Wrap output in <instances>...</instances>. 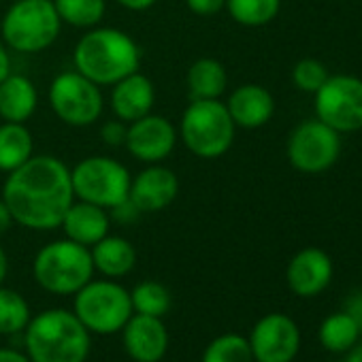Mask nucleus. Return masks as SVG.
<instances>
[{
    "mask_svg": "<svg viewBox=\"0 0 362 362\" xmlns=\"http://www.w3.org/2000/svg\"><path fill=\"white\" fill-rule=\"evenodd\" d=\"M13 224H16V220H13V216H11V211H9L7 203H5L3 199H0V237L7 235V233L13 228Z\"/></svg>",
    "mask_w": 362,
    "mask_h": 362,
    "instance_id": "c9c22d12",
    "label": "nucleus"
},
{
    "mask_svg": "<svg viewBox=\"0 0 362 362\" xmlns=\"http://www.w3.org/2000/svg\"><path fill=\"white\" fill-rule=\"evenodd\" d=\"M115 3H117L119 7L128 9V11L141 13V11H147V9H151V7L158 3V0H115Z\"/></svg>",
    "mask_w": 362,
    "mask_h": 362,
    "instance_id": "f704fd0d",
    "label": "nucleus"
},
{
    "mask_svg": "<svg viewBox=\"0 0 362 362\" xmlns=\"http://www.w3.org/2000/svg\"><path fill=\"white\" fill-rule=\"evenodd\" d=\"M11 73V56H9V49L7 45L0 41V83H3V79Z\"/></svg>",
    "mask_w": 362,
    "mask_h": 362,
    "instance_id": "4c0bfd02",
    "label": "nucleus"
},
{
    "mask_svg": "<svg viewBox=\"0 0 362 362\" xmlns=\"http://www.w3.org/2000/svg\"><path fill=\"white\" fill-rule=\"evenodd\" d=\"M60 228L64 230V237L92 247L94 243H98L103 237L109 235L111 228V216L105 207L86 203V201H73V205L69 207V211L62 218Z\"/></svg>",
    "mask_w": 362,
    "mask_h": 362,
    "instance_id": "6ab92c4d",
    "label": "nucleus"
},
{
    "mask_svg": "<svg viewBox=\"0 0 362 362\" xmlns=\"http://www.w3.org/2000/svg\"><path fill=\"white\" fill-rule=\"evenodd\" d=\"M177 134L192 156L201 160H218L233 147L237 126L220 98L190 100L181 113Z\"/></svg>",
    "mask_w": 362,
    "mask_h": 362,
    "instance_id": "20e7f679",
    "label": "nucleus"
},
{
    "mask_svg": "<svg viewBox=\"0 0 362 362\" xmlns=\"http://www.w3.org/2000/svg\"><path fill=\"white\" fill-rule=\"evenodd\" d=\"M30 317L28 300L20 292L0 286V334H18L26 330Z\"/></svg>",
    "mask_w": 362,
    "mask_h": 362,
    "instance_id": "bb28decb",
    "label": "nucleus"
},
{
    "mask_svg": "<svg viewBox=\"0 0 362 362\" xmlns=\"http://www.w3.org/2000/svg\"><path fill=\"white\" fill-rule=\"evenodd\" d=\"M286 279L296 296H315L332 279V260L324 250L305 247L292 256Z\"/></svg>",
    "mask_w": 362,
    "mask_h": 362,
    "instance_id": "dca6fc26",
    "label": "nucleus"
},
{
    "mask_svg": "<svg viewBox=\"0 0 362 362\" xmlns=\"http://www.w3.org/2000/svg\"><path fill=\"white\" fill-rule=\"evenodd\" d=\"M30 362H86L90 330L69 309H47L30 317L24 334Z\"/></svg>",
    "mask_w": 362,
    "mask_h": 362,
    "instance_id": "7ed1b4c3",
    "label": "nucleus"
},
{
    "mask_svg": "<svg viewBox=\"0 0 362 362\" xmlns=\"http://www.w3.org/2000/svg\"><path fill=\"white\" fill-rule=\"evenodd\" d=\"M132 175L115 158L88 156L71 168V184L77 201H86L107 211L124 203L130 194Z\"/></svg>",
    "mask_w": 362,
    "mask_h": 362,
    "instance_id": "0eeeda50",
    "label": "nucleus"
},
{
    "mask_svg": "<svg viewBox=\"0 0 362 362\" xmlns=\"http://www.w3.org/2000/svg\"><path fill=\"white\" fill-rule=\"evenodd\" d=\"M35 156V139L26 124H0V170L11 173Z\"/></svg>",
    "mask_w": 362,
    "mask_h": 362,
    "instance_id": "5701e85b",
    "label": "nucleus"
},
{
    "mask_svg": "<svg viewBox=\"0 0 362 362\" xmlns=\"http://www.w3.org/2000/svg\"><path fill=\"white\" fill-rule=\"evenodd\" d=\"M343 311H347L358 322V326L362 328V292H356L354 296H349Z\"/></svg>",
    "mask_w": 362,
    "mask_h": 362,
    "instance_id": "72a5a7b5",
    "label": "nucleus"
},
{
    "mask_svg": "<svg viewBox=\"0 0 362 362\" xmlns=\"http://www.w3.org/2000/svg\"><path fill=\"white\" fill-rule=\"evenodd\" d=\"M201 362H254V354L245 337L228 332L214 339L205 347Z\"/></svg>",
    "mask_w": 362,
    "mask_h": 362,
    "instance_id": "c85d7f7f",
    "label": "nucleus"
},
{
    "mask_svg": "<svg viewBox=\"0 0 362 362\" xmlns=\"http://www.w3.org/2000/svg\"><path fill=\"white\" fill-rule=\"evenodd\" d=\"M73 64L83 77L107 88L139 71L141 47L119 28L96 26L86 30L77 41L73 49Z\"/></svg>",
    "mask_w": 362,
    "mask_h": 362,
    "instance_id": "f03ea898",
    "label": "nucleus"
},
{
    "mask_svg": "<svg viewBox=\"0 0 362 362\" xmlns=\"http://www.w3.org/2000/svg\"><path fill=\"white\" fill-rule=\"evenodd\" d=\"M7 273H9V258H7V252L0 245V286L7 279Z\"/></svg>",
    "mask_w": 362,
    "mask_h": 362,
    "instance_id": "58836bf2",
    "label": "nucleus"
},
{
    "mask_svg": "<svg viewBox=\"0 0 362 362\" xmlns=\"http://www.w3.org/2000/svg\"><path fill=\"white\" fill-rule=\"evenodd\" d=\"M288 160L290 164L307 175L326 173L341 153V136L334 128L322 119L300 122L288 136Z\"/></svg>",
    "mask_w": 362,
    "mask_h": 362,
    "instance_id": "9d476101",
    "label": "nucleus"
},
{
    "mask_svg": "<svg viewBox=\"0 0 362 362\" xmlns=\"http://www.w3.org/2000/svg\"><path fill=\"white\" fill-rule=\"evenodd\" d=\"M224 9L239 26L262 28L279 16L281 0H226Z\"/></svg>",
    "mask_w": 362,
    "mask_h": 362,
    "instance_id": "a878e982",
    "label": "nucleus"
},
{
    "mask_svg": "<svg viewBox=\"0 0 362 362\" xmlns=\"http://www.w3.org/2000/svg\"><path fill=\"white\" fill-rule=\"evenodd\" d=\"M62 30L54 0H16L0 22V41L18 54L49 49Z\"/></svg>",
    "mask_w": 362,
    "mask_h": 362,
    "instance_id": "39448f33",
    "label": "nucleus"
},
{
    "mask_svg": "<svg viewBox=\"0 0 362 362\" xmlns=\"http://www.w3.org/2000/svg\"><path fill=\"white\" fill-rule=\"evenodd\" d=\"M315 96V117L341 132L362 130V79L330 75Z\"/></svg>",
    "mask_w": 362,
    "mask_h": 362,
    "instance_id": "9b49d317",
    "label": "nucleus"
},
{
    "mask_svg": "<svg viewBox=\"0 0 362 362\" xmlns=\"http://www.w3.org/2000/svg\"><path fill=\"white\" fill-rule=\"evenodd\" d=\"M94 271L103 273L107 279H117L128 275L136 264L134 245L117 235H107L90 247Z\"/></svg>",
    "mask_w": 362,
    "mask_h": 362,
    "instance_id": "412c9836",
    "label": "nucleus"
},
{
    "mask_svg": "<svg viewBox=\"0 0 362 362\" xmlns=\"http://www.w3.org/2000/svg\"><path fill=\"white\" fill-rule=\"evenodd\" d=\"M62 26L90 30L100 26L107 13V0H54Z\"/></svg>",
    "mask_w": 362,
    "mask_h": 362,
    "instance_id": "b1692460",
    "label": "nucleus"
},
{
    "mask_svg": "<svg viewBox=\"0 0 362 362\" xmlns=\"http://www.w3.org/2000/svg\"><path fill=\"white\" fill-rule=\"evenodd\" d=\"M0 3H3V0H0Z\"/></svg>",
    "mask_w": 362,
    "mask_h": 362,
    "instance_id": "a19ab883",
    "label": "nucleus"
},
{
    "mask_svg": "<svg viewBox=\"0 0 362 362\" xmlns=\"http://www.w3.org/2000/svg\"><path fill=\"white\" fill-rule=\"evenodd\" d=\"M0 362H30L28 354L13 349V347H0Z\"/></svg>",
    "mask_w": 362,
    "mask_h": 362,
    "instance_id": "e433bc0d",
    "label": "nucleus"
},
{
    "mask_svg": "<svg viewBox=\"0 0 362 362\" xmlns=\"http://www.w3.org/2000/svg\"><path fill=\"white\" fill-rule=\"evenodd\" d=\"M39 107L35 83L22 73H9L0 83V119L26 124Z\"/></svg>",
    "mask_w": 362,
    "mask_h": 362,
    "instance_id": "aec40b11",
    "label": "nucleus"
},
{
    "mask_svg": "<svg viewBox=\"0 0 362 362\" xmlns=\"http://www.w3.org/2000/svg\"><path fill=\"white\" fill-rule=\"evenodd\" d=\"M179 194V177L162 164H147L130 181L128 199L141 214L164 211Z\"/></svg>",
    "mask_w": 362,
    "mask_h": 362,
    "instance_id": "4468645a",
    "label": "nucleus"
},
{
    "mask_svg": "<svg viewBox=\"0 0 362 362\" xmlns=\"http://www.w3.org/2000/svg\"><path fill=\"white\" fill-rule=\"evenodd\" d=\"M345 362H362V345L354 347V349H351V351L347 354Z\"/></svg>",
    "mask_w": 362,
    "mask_h": 362,
    "instance_id": "ea45409f",
    "label": "nucleus"
},
{
    "mask_svg": "<svg viewBox=\"0 0 362 362\" xmlns=\"http://www.w3.org/2000/svg\"><path fill=\"white\" fill-rule=\"evenodd\" d=\"M126 134H128V124L122 119H109L100 126V139L105 145L109 147H124L126 143Z\"/></svg>",
    "mask_w": 362,
    "mask_h": 362,
    "instance_id": "7c9ffc66",
    "label": "nucleus"
},
{
    "mask_svg": "<svg viewBox=\"0 0 362 362\" xmlns=\"http://www.w3.org/2000/svg\"><path fill=\"white\" fill-rule=\"evenodd\" d=\"M235 126L245 130L262 128L271 122L275 113V98L273 94L260 83H243L228 94L224 103Z\"/></svg>",
    "mask_w": 362,
    "mask_h": 362,
    "instance_id": "a211bd4d",
    "label": "nucleus"
},
{
    "mask_svg": "<svg viewBox=\"0 0 362 362\" xmlns=\"http://www.w3.org/2000/svg\"><path fill=\"white\" fill-rule=\"evenodd\" d=\"M109 105L117 119L126 124L136 122L139 117L151 113L156 105V86L147 75L136 71L111 86Z\"/></svg>",
    "mask_w": 362,
    "mask_h": 362,
    "instance_id": "f3484780",
    "label": "nucleus"
},
{
    "mask_svg": "<svg viewBox=\"0 0 362 362\" xmlns=\"http://www.w3.org/2000/svg\"><path fill=\"white\" fill-rule=\"evenodd\" d=\"M130 300H132V309L134 313H143V315H153V317H162L164 313H168L170 309V292L164 284L160 281H141L134 286V290L130 292Z\"/></svg>",
    "mask_w": 362,
    "mask_h": 362,
    "instance_id": "cd10ccee",
    "label": "nucleus"
},
{
    "mask_svg": "<svg viewBox=\"0 0 362 362\" xmlns=\"http://www.w3.org/2000/svg\"><path fill=\"white\" fill-rule=\"evenodd\" d=\"M111 214V220H115V222H122V224H132L139 216H141V211L132 205V201L130 199H126L124 203H119L117 207H113V209H109Z\"/></svg>",
    "mask_w": 362,
    "mask_h": 362,
    "instance_id": "473e14b6",
    "label": "nucleus"
},
{
    "mask_svg": "<svg viewBox=\"0 0 362 362\" xmlns=\"http://www.w3.org/2000/svg\"><path fill=\"white\" fill-rule=\"evenodd\" d=\"M328 69L315 58H303L292 69V81L300 92L315 94L328 79Z\"/></svg>",
    "mask_w": 362,
    "mask_h": 362,
    "instance_id": "c756f323",
    "label": "nucleus"
},
{
    "mask_svg": "<svg viewBox=\"0 0 362 362\" xmlns=\"http://www.w3.org/2000/svg\"><path fill=\"white\" fill-rule=\"evenodd\" d=\"M122 337L134 362H160L168 349V330L162 317L132 313L122 328Z\"/></svg>",
    "mask_w": 362,
    "mask_h": 362,
    "instance_id": "2eb2a0df",
    "label": "nucleus"
},
{
    "mask_svg": "<svg viewBox=\"0 0 362 362\" xmlns=\"http://www.w3.org/2000/svg\"><path fill=\"white\" fill-rule=\"evenodd\" d=\"M3 201L16 224L28 230L47 233L60 228L64 214L75 201L71 168L56 156H33L7 173Z\"/></svg>",
    "mask_w": 362,
    "mask_h": 362,
    "instance_id": "f257e3e1",
    "label": "nucleus"
},
{
    "mask_svg": "<svg viewBox=\"0 0 362 362\" xmlns=\"http://www.w3.org/2000/svg\"><path fill=\"white\" fill-rule=\"evenodd\" d=\"M186 86L190 100H218L228 88L226 66L216 58H199L188 69Z\"/></svg>",
    "mask_w": 362,
    "mask_h": 362,
    "instance_id": "4be33fe9",
    "label": "nucleus"
},
{
    "mask_svg": "<svg viewBox=\"0 0 362 362\" xmlns=\"http://www.w3.org/2000/svg\"><path fill=\"white\" fill-rule=\"evenodd\" d=\"M37 284L58 296L77 294L94 275L90 247L71 239H58L43 245L33 262Z\"/></svg>",
    "mask_w": 362,
    "mask_h": 362,
    "instance_id": "423d86ee",
    "label": "nucleus"
},
{
    "mask_svg": "<svg viewBox=\"0 0 362 362\" xmlns=\"http://www.w3.org/2000/svg\"><path fill=\"white\" fill-rule=\"evenodd\" d=\"M224 5H226V0H186V7L194 16H203V18L220 13L224 9Z\"/></svg>",
    "mask_w": 362,
    "mask_h": 362,
    "instance_id": "2f4dec72",
    "label": "nucleus"
},
{
    "mask_svg": "<svg viewBox=\"0 0 362 362\" xmlns=\"http://www.w3.org/2000/svg\"><path fill=\"white\" fill-rule=\"evenodd\" d=\"M177 141H179L177 128L168 117L158 113H147L136 122L128 124L124 147L134 160L143 164H160L173 153Z\"/></svg>",
    "mask_w": 362,
    "mask_h": 362,
    "instance_id": "ddd939ff",
    "label": "nucleus"
},
{
    "mask_svg": "<svg viewBox=\"0 0 362 362\" xmlns=\"http://www.w3.org/2000/svg\"><path fill=\"white\" fill-rule=\"evenodd\" d=\"M254 362H292L300 349V330L286 313H269L250 334Z\"/></svg>",
    "mask_w": 362,
    "mask_h": 362,
    "instance_id": "f8f14e48",
    "label": "nucleus"
},
{
    "mask_svg": "<svg viewBox=\"0 0 362 362\" xmlns=\"http://www.w3.org/2000/svg\"><path fill=\"white\" fill-rule=\"evenodd\" d=\"M47 100L56 117L71 128L96 124L105 111L103 88L75 69L54 77L47 90Z\"/></svg>",
    "mask_w": 362,
    "mask_h": 362,
    "instance_id": "1a4fd4ad",
    "label": "nucleus"
},
{
    "mask_svg": "<svg viewBox=\"0 0 362 362\" xmlns=\"http://www.w3.org/2000/svg\"><path fill=\"white\" fill-rule=\"evenodd\" d=\"M73 313L90 332L113 334L126 326L134 309L130 292L122 284H115L113 279H90L75 294Z\"/></svg>",
    "mask_w": 362,
    "mask_h": 362,
    "instance_id": "6e6552de",
    "label": "nucleus"
},
{
    "mask_svg": "<svg viewBox=\"0 0 362 362\" xmlns=\"http://www.w3.org/2000/svg\"><path fill=\"white\" fill-rule=\"evenodd\" d=\"M360 326L358 322L347 313V311H339L328 315L322 326H320V343L328 349V351H347L356 345L358 337H360Z\"/></svg>",
    "mask_w": 362,
    "mask_h": 362,
    "instance_id": "393cba45",
    "label": "nucleus"
}]
</instances>
